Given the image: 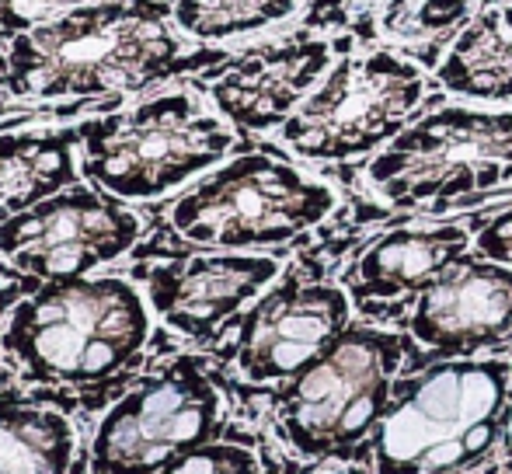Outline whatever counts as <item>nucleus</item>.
<instances>
[{
	"instance_id": "1",
	"label": "nucleus",
	"mask_w": 512,
	"mask_h": 474,
	"mask_svg": "<svg viewBox=\"0 0 512 474\" xmlns=\"http://www.w3.org/2000/svg\"><path fill=\"white\" fill-rule=\"evenodd\" d=\"M192 53L161 0H84L7 46L4 88L14 98H102L143 91L209 63Z\"/></svg>"
},
{
	"instance_id": "2",
	"label": "nucleus",
	"mask_w": 512,
	"mask_h": 474,
	"mask_svg": "<svg viewBox=\"0 0 512 474\" xmlns=\"http://www.w3.org/2000/svg\"><path fill=\"white\" fill-rule=\"evenodd\" d=\"M512 366L446 359L398 380L373 429L377 474H457L502 440Z\"/></svg>"
},
{
	"instance_id": "3",
	"label": "nucleus",
	"mask_w": 512,
	"mask_h": 474,
	"mask_svg": "<svg viewBox=\"0 0 512 474\" xmlns=\"http://www.w3.org/2000/svg\"><path fill=\"white\" fill-rule=\"evenodd\" d=\"M147 339L150 311L133 283L67 279L14 307L4 353L35 380L88 384L133 363Z\"/></svg>"
},
{
	"instance_id": "4",
	"label": "nucleus",
	"mask_w": 512,
	"mask_h": 474,
	"mask_svg": "<svg viewBox=\"0 0 512 474\" xmlns=\"http://www.w3.org/2000/svg\"><path fill=\"white\" fill-rule=\"evenodd\" d=\"M234 147L227 119L192 91H161L133 109L81 126V171L115 199H157Z\"/></svg>"
},
{
	"instance_id": "5",
	"label": "nucleus",
	"mask_w": 512,
	"mask_h": 474,
	"mask_svg": "<svg viewBox=\"0 0 512 474\" xmlns=\"http://www.w3.org/2000/svg\"><path fill=\"white\" fill-rule=\"evenodd\" d=\"M335 192L269 154H244L189 189L168 213L182 241L203 248H269L317 227Z\"/></svg>"
},
{
	"instance_id": "6",
	"label": "nucleus",
	"mask_w": 512,
	"mask_h": 474,
	"mask_svg": "<svg viewBox=\"0 0 512 474\" xmlns=\"http://www.w3.org/2000/svg\"><path fill=\"white\" fill-rule=\"evenodd\" d=\"M394 206L450 203L512 182V112L439 109L398 133L366 168Z\"/></svg>"
},
{
	"instance_id": "7",
	"label": "nucleus",
	"mask_w": 512,
	"mask_h": 474,
	"mask_svg": "<svg viewBox=\"0 0 512 474\" xmlns=\"http://www.w3.org/2000/svg\"><path fill=\"white\" fill-rule=\"evenodd\" d=\"M401 346L377 328H345L321 359L293 377L279 398V426L307 457L352 454L373 436L394 391Z\"/></svg>"
},
{
	"instance_id": "8",
	"label": "nucleus",
	"mask_w": 512,
	"mask_h": 474,
	"mask_svg": "<svg viewBox=\"0 0 512 474\" xmlns=\"http://www.w3.org/2000/svg\"><path fill=\"white\" fill-rule=\"evenodd\" d=\"M425 98V77L391 53L349 56L283 122L279 136L310 161H349L394 140Z\"/></svg>"
},
{
	"instance_id": "9",
	"label": "nucleus",
	"mask_w": 512,
	"mask_h": 474,
	"mask_svg": "<svg viewBox=\"0 0 512 474\" xmlns=\"http://www.w3.org/2000/svg\"><path fill=\"white\" fill-rule=\"evenodd\" d=\"M140 231V217L122 199L74 185L0 224V262L25 276L67 283L126 255Z\"/></svg>"
},
{
	"instance_id": "10",
	"label": "nucleus",
	"mask_w": 512,
	"mask_h": 474,
	"mask_svg": "<svg viewBox=\"0 0 512 474\" xmlns=\"http://www.w3.org/2000/svg\"><path fill=\"white\" fill-rule=\"evenodd\" d=\"M220 398L192 359H178L147 377L105 415L95 440L102 474H150L203 447L213 433Z\"/></svg>"
},
{
	"instance_id": "11",
	"label": "nucleus",
	"mask_w": 512,
	"mask_h": 474,
	"mask_svg": "<svg viewBox=\"0 0 512 474\" xmlns=\"http://www.w3.org/2000/svg\"><path fill=\"white\" fill-rule=\"evenodd\" d=\"M349 328V297L328 283L290 276L248 311L234 363L251 384L293 380L321 359Z\"/></svg>"
},
{
	"instance_id": "12",
	"label": "nucleus",
	"mask_w": 512,
	"mask_h": 474,
	"mask_svg": "<svg viewBox=\"0 0 512 474\" xmlns=\"http://www.w3.org/2000/svg\"><path fill=\"white\" fill-rule=\"evenodd\" d=\"M411 339L436 359H467L512 335V269L460 255L415 300Z\"/></svg>"
},
{
	"instance_id": "13",
	"label": "nucleus",
	"mask_w": 512,
	"mask_h": 474,
	"mask_svg": "<svg viewBox=\"0 0 512 474\" xmlns=\"http://www.w3.org/2000/svg\"><path fill=\"white\" fill-rule=\"evenodd\" d=\"M279 276L272 255H196L154 265L147 297L154 314L189 339H209Z\"/></svg>"
},
{
	"instance_id": "14",
	"label": "nucleus",
	"mask_w": 512,
	"mask_h": 474,
	"mask_svg": "<svg viewBox=\"0 0 512 474\" xmlns=\"http://www.w3.org/2000/svg\"><path fill=\"white\" fill-rule=\"evenodd\" d=\"M328 63L331 46L324 39L297 35L290 42H272L230 60L209 81V98L230 126L262 133L283 126L293 109L307 102Z\"/></svg>"
},
{
	"instance_id": "15",
	"label": "nucleus",
	"mask_w": 512,
	"mask_h": 474,
	"mask_svg": "<svg viewBox=\"0 0 512 474\" xmlns=\"http://www.w3.org/2000/svg\"><path fill=\"white\" fill-rule=\"evenodd\" d=\"M471 234L460 224L439 227H398L363 251L352 269V290L359 300H394L422 293L443 269L467 255Z\"/></svg>"
},
{
	"instance_id": "16",
	"label": "nucleus",
	"mask_w": 512,
	"mask_h": 474,
	"mask_svg": "<svg viewBox=\"0 0 512 474\" xmlns=\"http://www.w3.org/2000/svg\"><path fill=\"white\" fill-rule=\"evenodd\" d=\"M74 143H81V129L0 133V224L74 189Z\"/></svg>"
},
{
	"instance_id": "17",
	"label": "nucleus",
	"mask_w": 512,
	"mask_h": 474,
	"mask_svg": "<svg viewBox=\"0 0 512 474\" xmlns=\"http://www.w3.org/2000/svg\"><path fill=\"white\" fill-rule=\"evenodd\" d=\"M439 84L481 102L512 98V4L474 18L439 67Z\"/></svg>"
},
{
	"instance_id": "18",
	"label": "nucleus",
	"mask_w": 512,
	"mask_h": 474,
	"mask_svg": "<svg viewBox=\"0 0 512 474\" xmlns=\"http://www.w3.org/2000/svg\"><path fill=\"white\" fill-rule=\"evenodd\" d=\"M70 454L74 433L63 415L0 405V474H63Z\"/></svg>"
},
{
	"instance_id": "19",
	"label": "nucleus",
	"mask_w": 512,
	"mask_h": 474,
	"mask_svg": "<svg viewBox=\"0 0 512 474\" xmlns=\"http://www.w3.org/2000/svg\"><path fill=\"white\" fill-rule=\"evenodd\" d=\"M300 0H171V21L185 39L220 42L290 18Z\"/></svg>"
},
{
	"instance_id": "20",
	"label": "nucleus",
	"mask_w": 512,
	"mask_h": 474,
	"mask_svg": "<svg viewBox=\"0 0 512 474\" xmlns=\"http://www.w3.org/2000/svg\"><path fill=\"white\" fill-rule=\"evenodd\" d=\"M161 474H255V457L230 443H203L164 464Z\"/></svg>"
},
{
	"instance_id": "21",
	"label": "nucleus",
	"mask_w": 512,
	"mask_h": 474,
	"mask_svg": "<svg viewBox=\"0 0 512 474\" xmlns=\"http://www.w3.org/2000/svg\"><path fill=\"white\" fill-rule=\"evenodd\" d=\"M84 4V0H0V39L14 42L18 35L60 18L63 11Z\"/></svg>"
},
{
	"instance_id": "22",
	"label": "nucleus",
	"mask_w": 512,
	"mask_h": 474,
	"mask_svg": "<svg viewBox=\"0 0 512 474\" xmlns=\"http://www.w3.org/2000/svg\"><path fill=\"white\" fill-rule=\"evenodd\" d=\"M474 248H478V255L488 258V262H499L512 269V206L481 227L478 237H474Z\"/></svg>"
},
{
	"instance_id": "23",
	"label": "nucleus",
	"mask_w": 512,
	"mask_h": 474,
	"mask_svg": "<svg viewBox=\"0 0 512 474\" xmlns=\"http://www.w3.org/2000/svg\"><path fill=\"white\" fill-rule=\"evenodd\" d=\"M502 450H506V464H512V377H509L506 415H502Z\"/></svg>"
},
{
	"instance_id": "24",
	"label": "nucleus",
	"mask_w": 512,
	"mask_h": 474,
	"mask_svg": "<svg viewBox=\"0 0 512 474\" xmlns=\"http://www.w3.org/2000/svg\"><path fill=\"white\" fill-rule=\"evenodd\" d=\"M4 74H7V53H0V84H4Z\"/></svg>"
}]
</instances>
